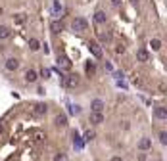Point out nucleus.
Segmentation results:
<instances>
[{"instance_id": "1", "label": "nucleus", "mask_w": 167, "mask_h": 161, "mask_svg": "<svg viewBox=\"0 0 167 161\" xmlns=\"http://www.w3.org/2000/svg\"><path fill=\"white\" fill-rule=\"evenodd\" d=\"M71 29L75 33H85V31H88V21L85 17H75L71 21Z\"/></svg>"}, {"instance_id": "2", "label": "nucleus", "mask_w": 167, "mask_h": 161, "mask_svg": "<svg viewBox=\"0 0 167 161\" xmlns=\"http://www.w3.org/2000/svg\"><path fill=\"white\" fill-rule=\"evenodd\" d=\"M62 77V75H60ZM62 85L63 86H69V88H73V86H77L79 85V77L77 75H67V77H62Z\"/></svg>"}, {"instance_id": "3", "label": "nucleus", "mask_w": 167, "mask_h": 161, "mask_svg": "<svg viewBox=\"0 0 167 161\" xmlns=\"http://www.w3.org/2000/svg\"><path fill=\"white\" fill-rule=\"evenodd\" d=\"M88 50H90V54H92L94 58H98V60L102 58V48H100V44H98V42L90 40V42H88Z\"/></svg>"}, {"instance_id": "4", "label": "nucleus", "mask_w": 167, "mask_h": 161, "mask_svg": "<svg viewBox=\"0 0 167 161\" xmlns=\"http://www.w3.org/2000/svg\"><path fill=\"white\" fill-rule=\"evenodd\" d=\"M46 111H48V106H46V104H35V106H33V115H37V117L44 115Z\"/></svg>"}, {"instance_id": "5", "label": "nucleus", "mask_w": 167, "mask_h": 161, "mask_svg": "<svg viewBox=\"0 0 167 161\" xmlns=\"http://www.w3.org/2000/svg\"><path fill=\"white\" fill-rule=\"evenodd\" d=\"M90 123H92V125H102V123H104L102 111H92V113H90Z\"/></svg>"}, {"instance_id": "6", "label": "nucleus", "mask_w": 167, "mask_h": 161, "mask_svg": "<svg viewBox=\"0 0 167 161\" xmlns=\"http://www.w3.org/2000/svg\"><path fill=\"white\" fill-rule=\"evenodd\" d=\"M58 65H60L62 69H71L69 58H67V56H58Z\"/></svg>"}, {"instance_id": "7", "label": "nucleus", "mask_w": 167, "mask_h": 161, "mask_svg": "<svg viewBox=\"0 0 167 161\" xmlns=\"http://www.w3.org/2000/svg\"><path fill=\"white\" fill-rule=\"evenodd\" d=\"M17 67H19V62L16 60V58H8L6 60V69L8 71H16Z\"/></svg>"}, {"instance_id": "8", "label": "nucleus", "mask_w": 167, "mask_h": 161, "mask_svg": "<svg viewBox=\"0 0 167 161\" xmlns=\"http://www.w3.org/2000/svg\"><path fill=\"white\" fill-rule=\"evenodd\" d=\"M12 37V29L6 27V25H0V40H6Z\"/></svg>"}, {"instance_id": "9", "label": "nucleus", "mask_w": 167, "mask_h": 161, "mask_svg": "<svg viewBox=\"0 0 167 161\" xmlns=\"http://www.w3.org/2000/svg\"><path fill=\"white\" fill-rule=\"evenodd\" d=\"M154 115H155V117H158V119H167V109L163 108V106H158V108H155L154 109Z\"/></svg>"}, {"instance_id": "10", "label": "nucleus", "mask_w": 167, "mask_h": 161, "mask_svg": "<svg viewBox=\"0 0 167 161\" xmlns=\"http://www.w3.org/2000/svg\"><path fill=\"white\" fill-rule=\"evenodd\" d=\"M137 58H138V62H148L150 60V54H148V50L140 48V50H137Z\"/></svg>"}, {"instance_id": "11", "label": "nucleus", "mask_w": 167, "mask_h": 161, "mask_svg": "<svg viewBox=\"0 0 167 161\" xmlns=\"http://www.w3.org/2000/svg\"><path fill=\"white\" fill-rule=\"evenodd\" d=\"M94 21L98 23V25H104V23H106V14H104L102 10H98L96 14H94Z\"/></svg>"}, {"instance_id": "12", "label": "nucleus", "mask_w": 167, "mask_h": 161, "mask_svg": "<svg viewBox=\"0 0 167 161\" xmlns=\"http://www.w3.org/2000/svg\"><path fill=\"white\" fill-rule=\"evenodd\" d=\"M73 146L77 148V150H81L83 148V140H81V136H79V132H77V131H73Z\"/></svg>"}, {"instance_id": "13", "label": "nucleus", "mask_w": 167, "mask_h": 161, "mask_svg": "<svg viewBox=\"0 0 167 161\" xmlns=\"http://www.w3.org/2000/svg\"><path fill=\"white\" fill-rule=\"evenodd\" d=\"M54 125L56 126H65V125H67V117H65V115H56Z\"/></svg>"}, {"instance_id": "14", "label": "nucleus", "mask_w": 167, "mask_h": 161, "mask_svg": "<svg viewBox=\"0 0 167 161\" xmlns=\"http://www.w3.org/2000/svg\"><path fill=\"white\" fill-rule=\"evenodd\" d=\"M63 29V25H62V21H58V19H54L52 23H50V31L52 33H60Z\"/></svg>"}, {"instance_id": "15", "label": "nucleus", "mask_w": 167, "mask_h": 161, "mask_svg": "<svg viewBox=\"0 0 167 161\" xmlns=\"http://www.w3.org/2000/svg\"><path fill=\"white\" fill-rule=\"evenodd\" d=\"M37 79H39L37 77V71H33V69H29V71L25 73V80H27V83H35Z\"/></svg>"}, {"instance_id": "16", "label": "nucleus", "mask_w": 167, "mask_h": 161, "mask_svg": "<svg viewBox=\"0 0 167 161\" xmlns=\"http://www.w3.org/2000/svg\"><path fill=\"white\" fill-rule=\"evenodd\" d=\"M138 148L140 150H150L152 148V140H150V138H142V140L138 142Z\"/></svg>"}, {"instance_id": "17", "label": "nucleus", "mask_w": 167, "mask_h": 161, "mask_svg": "<svg viewBox=\"0 0 167 161\" xmlns=\"http://www.w3.org/2000/svg\"><path fill=\"white\" fill-rule=\"evenodd\" d=\"M90 108H92V111H102V109H104V102L96 98V100L92 102V106H90Z\"/></svg>"}, {"instance_id": "18", "label": "nucleus", "mask_w": 167, "mask_h": 161, "mask_svg": "<svg viewBox=\"0 0 167 161\" xmlns=\"http://www.w3.org/2000/svg\"><path fill=\"white\" fill-rule=\"evenodd\" d=\"M98 39L102 42H109L111 40V34L109 33H104V31H98Z\"/></svg>"}, {"instance_id": "19", "label": "nucleus", "mask_w": 167, "mask_h": 161, "mask_svg": "<svg viewBox=\"0 0 167 161\" xmlns=\"http://www.w3.org/2000/svg\"><path fill=\"white\" fill-rule=\"evenodd\" d=\"M85 71H86V75H94V73H96V65H94L92 62H88L86 67H85Z\"/></svg>"}, {"instance_id": "20", "label": "nucleus", "mask_w": 167, "mask_h": 161, "mask_svg": "<svg viewBox=\"0 0 167 161\" xmlns=\"http://www.w3.org/2000/svg\"><path fill=\"white\" fill-rule=\"evenodd\" d=\"M52 12H54V16H60V14H62V4L58 2V0L52 4Z\"/></svg>"}, {"instance_id": "21", "label": "nucleus", "mask_w": 167, "mask_h": 161, "mask_svg": "<svg viewBox=\"0 0 167 161\" xmlns=\"http://www.w3.org/2000/svg\"><path fill=\"white\" fill-rule=\"evenodd\" d=\"M29 48H31L33 52H35V50H39V48H40V42H39L37 39H31V40H29Z\"/></svg>"}, {"instance_id": "22", "label": "nucleus", "mask_w": 167, "mask_h": 161, "mask_svg": "<svg viewBox=\"0 0 167 161\" xmlns=\"http://www.w3.org/2000/svg\"><path fill=\"white\" fill-rule=\"evenodd\" d=\"M150 46H152V50H155V52H158V50L161 48V40H158V39H152Z\"/></svg>"}, {"instance_id": "23", "label": "nucleus", "mask_w": 167, "mask_h": 161, "mask_svg": "<svg viewBox=\"0 0 167 161\" xmlns=\"http://www.w3.org/2000/svg\"><path fill=\"white\" fill-rule=\"evenodd\" d=\"M79 111H81V108H79V106H69V113H71V115H77Z\"/></svg>"}, {"instance_id": "24", "label": "nucleus", "mask_w": 167, "mask_h": 161, "mask_svg": "<svg viewBox=\"0 0 167 161\" xmlns=\"http://www.w3.org/2000/svg\"><path fill=\"white\" fill-rule=\"evenodd\" d=\"M160 142L165 146L167 144V132H160Z\"/></svg>"}, {"instance_id": "25", "label": "nucleus", "mask_w": 167, "mask_h": 161, "mask_svg": "<svg viewBox=\"0 0 167 161\" xmlns=\"http://www.w3.org/2000/svg\"><path fill=\"white\" fill-rule=\"evenodd\" d=\"M115 52H117V54H123V52H125V46H123V44H117V46H115Z\"/></svg>"}, {"instance_id": "26", "label": "nucleus", "mask_w": 167, "mask_h": 161, "mask_svg": "<svg viewBox=\"0 0 167 161\" xmlns=\"http://www.w3.org/2000/svg\"><path fill=\"white\" fill-rule=\"evenodd\" d=\"M92 138H94V132H90V131L85 132V140H86V142H88V140H92Z\"/></svg>"}, {"instance_id": "27", "label": "nucleus", "mask_w": 167, "mask_h": 161, "mask_svg": "<svg viewBox=\"0 0 167 161\" xmlns=\"http://www.w3.org/2000/svg\"><path fill=\"white\" fill-rule=\"evenodd\" d=\"M16 21H17V23H23V21H25V16H23V14H19V16L16 17Z\"/></svg>"}, {"instance_id": "28", "label": "nucleus", "mask_w": 167, "mask_h": 161, "mask_svg": "<svg viewBox=\"0 0 167 161\" xmlns=\"http://www.w3.org/2000/svg\"><path fill=\"white\" fill-rule=\"evenodd\" d=\"M42 77H50V69H42Z\"/></svg>"}, {"instance_id": "29", "label": "nucleus", "mask_w": 167, "mask_h": 161, "mask_svg": "<svg viewBox=\"0 0 167 161\" xmlns=\"http://www.w3.org/2000/svg\"><path fill=\"white\" fill-rule=\"evenodd\" d=\"M109 161H123V157H119V155H115V157H111Z\"/></svg>"}, {"instance_id": "30", "label": "nucleus", "mask_w": 167, "mask_h": 161, "mask_svg": "<svg viewBox=\"0 0 167 161\" xmlns=\"http://www.w3.org/2000/svg\"><path fill=\"white\" fill-rule=\"evenodd\" d=\"M109 2L114 4V6H119V4H121V0H109Z\"/></svg>"}, {"instance_id": "31", "label": "nucleus", "mask_w": 167, "mask_h": 161, "mask_svg": "<svg viewBox=\"0 0 167 161\" xmlns=\"http://www.w3.org/2000/svg\"><path fill=\"white\" fill-rule=\"evenodd\" d=\"M63 159H65V157H63L62 154H60V155H56V161H63Z\"/></svg>"}, {"instance_id": "32", "label": "nucleus", "mask_w": 167, "mask_h": 161, "mask_svg": "<svg viewBox=\"0 0 167 161\" xmlns=\"http://www.w3.org/2000/svg\"><path fill=\"white\" fill-rule=\"evenodd\" d=\"M0 12H2V8H0Z\"/></svg>"}]
</instances>
